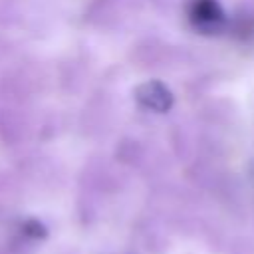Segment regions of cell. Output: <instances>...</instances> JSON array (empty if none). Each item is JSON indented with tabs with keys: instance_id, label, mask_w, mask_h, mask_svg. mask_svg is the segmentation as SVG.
I'll return each mask as SVG.
<instances>
[{
	"instance_id": "cell-1",
	"label": "cell",
	"mask_w": 254,
	"mask_h": 254,
	"mask_svg": "<svg viewBox=\"0 0 254 254\" xmlns=\"http://www.w3.org/2000/svg\"><path fill=\"white\" fill-rule=\"evenodd\" d=\"M189 20L196 30L214 34L224 26V10L216 0H190Z\"/></svg>"
},
{
	"instance_id": "cell-2",
	"label": "cell",
	"mask_w": 254,
	"mask_h": 254,
	"mask_svg": "<svg viewBox=\"0 0 254 254\" xmlns=\"http://www.w3.org/2000/svg\"><path fill=\"white\" fill-rule=\"evenodd\" d=\"M135 97L137 101L153 111H167L173 105V95L169 91V87L157 79L145 81L135 89Z\"/></svg>"
}]
</instances>
